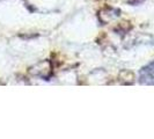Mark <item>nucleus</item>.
<instances>
[{
    "instance_id": "f257e3e1",
    "label": "nucleus",
    "mask_w": 154,
    "mask_h": 139,
    "mask_svg": "<svg viewBox=\"0 0 154 139\" xmlns=\"http://www.w3.org/2000/svg\"><path fill=\"white\" fill-rule=\"evenodd\" d=\"M154 62L149 63L147 66L143 67L140 71V81L144 84H149V80L154 79Z\"/></svg>"
}]
</instances>
